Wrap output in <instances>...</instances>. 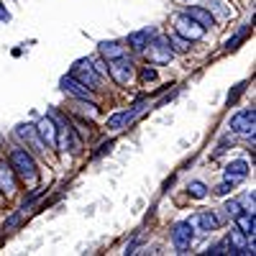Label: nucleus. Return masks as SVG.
<instances>
[{
  "label": "nucleus",
  "mask_w": 256,
  "mask_h": 256,
  "mask_svg": "<svg viewBox=\"0 0 256 256\" xmlns=\"http://www.w3.org/2000/svg\"><path fill=\"white\" fill-rule=\"evenodd\" d=\"M59 84H62V90H64V92H70V95L77 98V100H88V98L92 95V90H90V88H84V84H82L80 80H74L72 74H70V77H62Z\"/></svg>",
  "instance_id": "9d476101"
},
{
  "label": "nucleus",
  "mask_w": 256,
  "mask_h": 256,
  "mask_svg": "<svg viewBox=\"0 0 256 256\" xmlns=\"http://www.w3.org/2000/svg\"><path fill=\"white\" fill-rule=\"evenodd\" d=\"M205 254H210V256H220V254H226V244H216V246H210Z\"/></svg>",
  "instance_id": "b1692460"
},
{
  "label": "nucleus",
  "mask_w": 256,
  "mask_h": 256,
  "mask_svg": "<svg viewBox=\"0 0 256 256\" xmlns=\"http://www.w3.org/2000/svg\"><path fill=\"white\" fill-rule=\"evenodd\" d=\"M0 20H10V13L6 10V6L0 3Z\"/></svg>",
  "instance_id": "bb28decb"
},
{
  "label": "nucleus",
  "mask_w": 256,
  "mask_h": 256,
  "mask_svg": "<svg viewBox=\"0 0 256 256\" xmlns=\"http://www.w3.org/2000/svg\"><path fill=\"white\" fill-rule=\"evenodd\" d=\"M248 28H251V26H244V28H241V31H238L236 36H233V38H228V44H226V49H236V46L241 44V41H244V36L248 34Z\"/></svg>",
  "instance_id": "412c9836"
},
{
  "label": "nucleus",
  "mask_w": 256,
  "mask_h": 256,
  "mask_svg": "<svg viewBox=\"0 0 256 256\" xmlns=\"http://www.w3.org/2000/svg\"><path fill=\"white\" fill-rule=\"evenodd\" d=\"M192 238H195V233H192V223H190V220H182V223L174 226V230H172V241H174V246L180 248V254H184V251L190 248Z\"/></svg>",
  "instance_id": "1a4fd4ad"
},
{
  "label": "nucleus",
  "mask_w": 256,
  "mask_h": 256,
  "mask_svg": "<svg viewBox=\"0 0 256 256\" xmlns=\"http://www.w3.org/2000/svg\"><path fill=\"white\" fill-rule=\"evenodd\" d=\"M0 187H3L6 195H13L16 192V177H13V166L10 164H0Z\"/></svg>",
  "instance_id": "4468645a"
},
{
  "label": "nucleus",
  "mask_w": 256,
  "mask_h": 256,
  "mask_svg": "<svg viewBox=\"0 0 256 256\" xmlns=\"http://www.w3.org/2000/svg\"><path fill=\"white\" fill-rule=\"evenodd\" d=\"M141 80H144V82H148V80H156V70H148V67H146V70L141 72Z\"/></svg>",
  "instance_id": "a878e982"
},
{
  "label": "nucleus",
  "mask_w": 256,
  "mask_h": 256,
  "mask_svg": "<svg viewBox=\"0 0 256 256\" xmlns=\"http://www.w3.org/2000/svg\"><path fill=\"white\" fill-rule=\"evenodd\" d=\"M100 77H108V64H105V62H95V67H92Z\"/></svg>",
  "instance_id": "393cba45"
},
{
  "label": "nucleus",
  "mask_w": 256,
  "mask_h": 256,
  "mask_svg": "<svg viewBox=\"0 0 256 256\" xmlns=\"http://www.w3.org/2000/svg\"><path fill=\"white\" fill-rule=\"evenodd\" d=\"M198 226L202 228V230H218V218L212 216L210 210H202V212H198Z\"/></svg>",
  "instance_id": "a211bd4d"
},
{
  "label": "nucleus",
  "mask_w": 256,
  "mask_h": 256,
  "mask_svg": "<svg viewBox=\"0 0 256 256\" xmlns=\"http://www.w3.org/2000/svg\"><path fill=\"white\" fill-rule=\"evenodd\" d=\"M169 46H174L177 52H187V49H190V41H187L184 36H180V34H174L172 38H169Z\"/></svg>",
  "instance_id": "aec40b11"
},
{
  "label": "nucleus",
  "mask_w": 256,
  "mask_h": 256,
  "mask_svg": "<svg viewBox=\"0 0 256 256\" xmlns=\"http://www.w3.org/2000/svg\"><path fill=\"white\" fill-rule=\"evenodd\" d=\"M8 164H10V166H13L26 182H36V177H38V172H36V162H34V156L26 152V148H13Z\"/></svg>",
  "instance_id": "f257e3e1"
},
{
  "label": "nucleus",
  "mask_w": 256,
  "mask_h": 256,
  "mask_svg": "<svg viewBox=\"0 0 256 256\" xmlns=\"http://www.w3.org/2000/svg\"><path fill=\"white\" fill-rule=\"evenodd\" d=\"M108 74H110L118 84H126L128 80L134 77V62L128 59V56H116V59H110Z\"/></svg>",
  "instance_id": "20e7f679"
},
{
  "label": "nucleus",
  "mask_w": 256,
  "mask_h": 256,
  "mask_svg": "<svg viewBox=\"0 0 256 256\" xmlns=\"http://www.w3.org/2000/svg\"><path fill=\"white\" fill-rule=\"evenodd\" d=\"M100 54H102V59H116V56H123V46L118 44V41H102L100 44Z\"/></svg>",
  "instance_id": "f3484780"
},
{
  "label": "nucleus",
  "mask_w": 256,
  "mask_h": 256,
  "mask_svg": "<svg viewBox=\"0 0 256 256\" xmlns=\"http://www.w3.org/2000/svg\"><path fill=\"white\" fill-rule=\"evenodd\" d=\"M187 3H190V0H187Z\"/></svg>",
  "instance_id": "cd10ccee"
},
{
  "label": "nucleus",
  "mask_w": 256,
  "mask_h": 256,
  "mask_svg": "<svg viewBox=\"0 0 256 256\" xmlns=\"http://www.w3.org/2000/svg\"><path fill=\"white\" fill-rule=\"evenodd\" d=\"M148 108V102H136V105H131L128 110H120V113H116V116H110L108 118V123H105V128L108 131H120V128H126V126H131L144 110Z\"/></svg>",
  "instance_id": "f03ea898"
},
{
  "label": "nucleus",
  "mask_w": 256,
  "mask_h": 256,
  "mask_svg": "<svg viewBox=\"0 0 256 256\" xmlns=\"http://www.w3.org/2000/svg\"><path fill=\"white\" fill-rule=\"evenodd\" d=\"M246 174H248V164H246V162H241V159L230 162V164L226 166V180H228V182H233V184L241 182Z\"/></svg>",
  "instance_id": "ddd939ff"
},
{
  "label": "nucleus",
  "mask_w": 256,
  "mask_h": 256,
  "mask_svg": "<svg viewBox=\"0 0 256 256\" xmlns=\"http://www.w3.org/2000/svg\"><path fill=\"white\" fill-rule=\"evenodd\" d=\"M154 38V28H141V31H134L131 36H128V46H131L134 52H146V44Z\"/></svg>",
  "instance_id": "f8f14e48"
},
{
  "label": "nucleus",
  "mask_w": 256,
  "mask_h": 256,
  "mask_svg": "<svg viewBox=\"0 0 256 256\" xmlns=\"http://www.w3.org/2000/svg\"><path fill=\"white\" fill-rule=\"evenodd\" d=\"M236 220H238V230H244L246 236H254V228H256L254 210H241L238 216H236Z\"/></svg>",
  "instance_id": "dca6fc26"
},
{
  "label": "nucleus",
  "mask_w": 256,
  "mask_h": 256,
  "mask_svg": "<svg viewBox=\"0 0 256 256\" xmlns=\"http://www.w3.org/2000/svg\"><path fill=\"white\" fill-rule=\"evenodd\" d=\"M254 123H256V110H254V108L241 110V113H236V116L230 118V131L254 136Z\"/></svg>",
  "instance_id": "0eeeda50"
},
{
  "label": "nucleus",
  "mask_w": 256,
  "mask_h": 256,
  "mask_svg": "<svg viewBox=\"0 0 256 256\" xmlns=\"http://www.w3.org/2000/svg\"><path fill=\"white\" fill-rule=\"evenodd\" d=\"M146 46H148V59L154 64H166L174 56V52L169 49V36H156L154 41H148Z\"/></svg>",
  "instance_id": "7ed1b4c3"
},
{
  "label": "nucleus",
  "mask_w": 256,
  "mask_h": 256,
  "mask_svg": "<svg viewBox=\"0 0 256 256\" xmlns=\"http://www.w3.org/2000/svg\"><path fill=\"white\" fill-rule=\"evenodd\" d=\"M74 80H80L82 84H88L90 90H98L100 88V74L92 70V62L90 59H82V62H77L74 64V74H72Z\"/></svg>",
  "instance_id": "39448f33"
},
{
  "label": "nucleus",
  "mask_w": 256,
  "mask_h": 256,
  "mask_svg": "<svg viewBox=\"0 0 256 256\" xmlns=\"http://www.w3.org/2000/svg\"><path fill=\"white\" fill-rule=\"evenodd\" d=\"M36 134H38L41 141H44V146L56 148V123H54L52 116H44V118L36 123Z\"/></svg>",
  "instance_id": "6e6552de"
},
{
  "label": "nucleus",
  "mask_w": 256,
  "mask_h": 256,
  "mask_svg": "<svg viewBox=\"0 0 256 256\" xmlns=\"http://www.w3.org/2000/svg\"><path fill=\"white\" fill-rule=\"evenodd\" d=\"M174 26H177V34L184 36L187 41H198V38H202V34H205V28L198 24V20H192L187 13H182V16L174 18Z\"/></svg>",
  "instance_id": "423d86ee"
},
{
  "label": "nucleus",
  "mask_w": 256,
  "mask_h": 256,
  "mask_svg": "<svg viewBox=\"0 0 256 256\" xmlns=\"http://www.w3.org/2000/svg\"><path fill=\"white\" fill-rule=\"evenodd\" d=\"M187 192H190L192 198H198V200H200V198H205V195H208V187H205L202 182H190Z\"/></svg>",
  "instance_id": "6ab92c4d"
},
{
  "label": "nucleus",
  "mask_w": 256,
  "mask_h": 256,
  "mask_svg": "<svg viewBox=\"0 0 256 256\" xmlns=\"http://www.w3.org/2000/svg\"><path fill=\"white\" fill-rule=\"evenodd\" d=\"M230 190H233V182H228V180H226V182H220V184L216 187V195H228Z\"/></svg>",
  "instance_id": "5701e85b"
},
{
  "label": "nucleus",
  "mask_w": 256,
  "mask_h": 256,
  "mask_svg": "<svg viewBox=\"0 0 256 256\" xmlns=\"http://www.w3.org/2000/svg\"><path fill=\"white\" fill-rule=\"evenodd\" d=\"M241 210H244V208H241L238 200H228V202H226V212H228V216H233V218H236Z\"/></svg>",
  "instance_id": "4be33fe9"
},
{
  "label": "nucleus",
  "mask_w": 256,
  "mask_h": 256,
  "mask_svg": "<svg viewBox=\"0 0 256 256\" xmlns=\"http://www.w3.org/2000/svg\"><path fill=\"white\" fill-rule=\"evenodd\" d=\"M187 16H190L192 20H198V24H200L202 28L216 26V18L210 16V10H205V8H200V6H192V8H187Z\"/></svg>",
  "instance_id": "2eb2a0df"
},
{
  "label": "nucleus",
  "mask_w": 256,
  "mask_h": 256,
  "mask_svg": "<svg viewBox=\"0 0 256 256\" xmlns=\"http://www.w3.org/2000/svg\"><path fill=\"white\" fill-rule=\"evenodd\" d=\"M16 134H18L20 138H24V141H28L34 152H38V154H44V152H46V148H44V141H41V138H38V134H36V126L24 123V126H18V128H16Z\"/></svg>",
  "instance_id": "9b49d317"
}]
</instances>
